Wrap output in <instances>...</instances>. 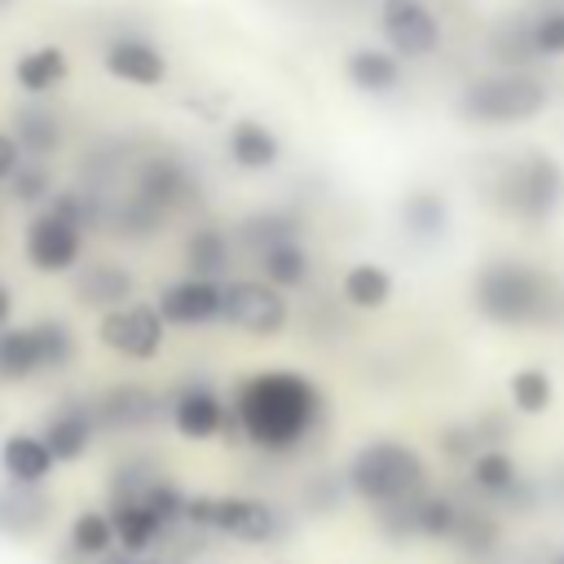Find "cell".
<instances>
[{
	"label": "cell",
	"instance_id": "obj_8",
	"mask_svg": "<svg viewBox=\"0 0 564 564\" xmlns=\"http://www.w3.org/2000/svg\"><path fill=\"white\" fill-rule=\"evenodd\" d=\"M22 251H26V260H31L35 273H70L79 264V251H84V225H75L62 212L44 207L26 225Z\"/></svg>",
	"mask_w": 564,
	"mask_h": 564
},
{
	"label": "cell",
	"instance_id": "obj_39",
	"mask_svg": "<svg viewBox=\"0 0 564 564\" xmlns=\"http://www.w3.org/2000/svg\"><path fill=\"white\" fill-rule=\"evenodd\" d=\"M26 154H22V145H18V137H9V132H0V181H9L13 172H18V163H22Z\"/></svg>",
	"mask_w": 564,
	"mask_h": 564
},
{
	"label": "cell",
	"instance_id": "obj_43",
	"mask_svg": "<svg viewBox=\"0 0 564 564\" xmlns=\"http://www.w3.org/2000/svg\"><path fill=\"white\" fill-rule=\"evenodd\" d=\"M555 564H564V555H560V560H555Z\"/></svg>",
	"mask_w": 564,
	"mask_h": 564
},
{
	"label": "cell",
	"instance_id": "obj_16",
	"mask_svg": "<svg viewBox=\"0 0 564 564\" xmlns=\"http://www.w3.org/2000/svg\"><path fill=\"white\" fill-rule=\"evenodd\" d=\"M110 524H115V538H119V551L128 555H141L154 546V538L167 529L141 498L132 494H115V507H110Z\"/></svg>",
	"mask_w": 564,
	"mask_h": 564
},
{
	"label": "cell",
	"instance_id": "obj_20",
	"mask_svg": "<svg viewBox=\"0 0 564 564\" xmlns=\"http://www.w3.org/2000/svg\"><path fill=\"white\" fill-rule=\"evenodd\" d=\"M344 75L352 88H361L370 97H388L401 84V57L383 53V48H352L344 62Z\"/></svg>",
	"mask_w": 564,
	"mask_h": 564
},
{
	"label": "cell",
	"instance_id": "obj_29",
	"mask_svg": "<svg viewBox=\"0 0 564 564\" xmlns=\"http://www.w3.org/2000/svg\"><path fill=\"white\" fill-rule=\"evenodd\" d=\"M18 145H22V154L26 159H44V154H53L57 145H62V123H57V115H48V110H40V106H26V110H18Z\"/></svg>",
	"mask_w": 564,
	"mask_h": 564
},
{
	"label": "cell",
	"instance_id": "obj_18",
	"mask_svg": "<svg viewBox=\"0 0 564 564\" xmlns=\"http://www.w3.org/2000/svg\"><path fill=\"white\" fill-rule=\"evenodd\" d=\"M53 449L44 445V436L35 432H13L4 445H0V467L9 480L18 485H44V476L53 471Z\"/></svg>",
	"mask_w": 564,
	"mask_h": 564
},
{
	"label": "cell",
	"instance_id": "obj_1",
	"mask_svg": "<svg viewBox=\"0 0 564 564\" xmlns=\"http://www.w3.org/2000/svg\"><path fill=\"white\" fill-rule=\"evenodd\" d=\"M234 419L256 449L286 454L322 419V392L295 370H260L242 379L234 397Z\"/></svg>",
	"mask_w": 564,
	"mask_h": 564
},
{
	"label": "cell",
	"instance_id": "obj_7",
	"mask_svg": "<svg viewBox=\"0 0 564 564\" xmlns=\"http://www.w3.org/2000/svg\"><path fill=\"white\" fill-rule=\"evenodd\" d=\"M163 313H159V304H119V308H110V313H101V322H97V339L110 348V352H119V357H128V361H150V357H159V348H163Z\"/></svg>",
	"mask_w": 564,
	"mask_h": 564
},
{
	"label": "cell",
	"instance_id": "obj_41",
	"mask_svg": "<svg viewBox=\"0 0 564 564\" xmlns=\"http://www.w3.org/2000/svg\"><path fill=\"white\" fill-rule=\"evenodd\" d=\"M9 308H13V300H9V286L0 282V326L9 322Z\"/></svg>",
	"mask_w": 564,
	"mask_h": 564
},
{
	"label": "cell",
	"instance_id": "obj_34",
	"mask_svg": "<svg viewBox=\"0 0 564 564\" xmlns=\"http://www.w3.org/2000/svg\"><path fill=\"white\" fill-rule=\"evenodd\" d=\"M9 189H13V198L18 203H44V198H53V176H48V167L40 163V159H22L18 163V172L9 176Z\"/></svg>",
	"mask_w": 564,
	"mask_h": 564
},
{
	"label": "cell",
	"instance_id": "obj_36",
	"mask_svg": "<svg viewBox=\"0 0 564 564\" xmlns=\"http://www.w3.org/2000/svg\"><path fill=\"white\" fill-rule=\"evenodd\" d=\"M494 57L507 62V66H520V62L538 57V48H533V22H511V26H502V31L494 35Z\"/></svg>",
	"mask_w": 564,
	"mask_h": 564
},
{
	"label": "cell",
	"instance_id": "obj_32",
	"mask_svg": "<svg viewBox=\"0 0 564 564\" xmlns=\"http://www.w3.org/2000/svg\"><path fill=\"white\" fill-rule=\"evenodd\" d=\"M507 392H511V405H516L520 414H546V410H551V397H555L551 375H546L542 366L516 370L511 383H507Z\"/></svg>",
	"mask_w": 564,
	"mask_h": 564
},
{
	"label": "cell",
	"instance_id": "obj_26",
	"mask_svg": "<svg viewBox=\"0 0 564 564\" xmlns=\"http://www.w3.org/2000/svg\"><path fill=\"white\" fill-rule=\"evenodd\" d=\"M401 225H405V234L419 238V242L441 238L445 225H449V207H445L441 194H432V189H414V194H405V203H401Z\"/></svg>",
	"mask_w": 564,
	"mask_h": 564
},
{
	"label": "cell",
	"instance_id": "obj_14",
	"mask_svg": "<svg viewBox=\"0 0 564 564\" xmlns=\"http://www.w3.org/2000/svg\"><path fill=\"white\" fill-rule=\"evenodd\" d=\"M189 189V176H185V167L176 163V159H163V154H154V159H145L141 167H137V189H132V198L137 203H145L150 212H167L181 194Z\"/></svg>",
	"mask_w": 564,
	"mask_h": 564
},
{
	"label": "cell",
	"instance_id": "obj_42",
	"mask_svg": "<svg viewBox=\"0 0 564 564\" xmlns=\"http://www.w3.org/2000/svg\"><path fill=\"white\" fill-rule=\"evenodd\" d=\"M4 4H13V0H0V9H4Z\"/></svg>",
	"mask_w": 564,
	"mask_h": 564
},
{
	"label": "cell",
	"instance_id": "obj_17",
	"mask_svg": "<svg viewBox=\"0 0 564 564\" xmlns=\"http://www.w3.org/2000/svg\"><path fill=\"white\" fill-rule=\"evenodd\" d=\"M44 445L53 449V458L57 463H75V458H84L88 454V445H93V414L84 410V405H62L57 414H48L44 419Z\"/></svg>",
	"mask_w": 564,
	"mask_h": 564
},
{
	"label": "cell",
	"instance_id": "obj_5",
	"mask_svg": "<svg viewBox=\"0 0 564 564\" xmlns=\"http://www.w3.org/2000/svg\"><path fill=\"white\" fill-rule=\"evenodd\" d=\"M494 198L516 220H529V225L551 220L555 207L564 203V167L542 150L520 154L494 176Z\"/></svg>",
	"mask_w": 564,
	"mask_h": 564
},
{
	"label": "cell",
	"instance_id": "obj_12",
	"mask_svg": "<svg viewBox=\"0 0 564 564\" xmlns=\"http://www.w3.org/2000/svg\"><path fill=\"white\" fill-rule=\"evenodd\" d=\"M159 313L172 326H203L220 317V282L216 278H181L159 295Z\"/></svg>",
	"mask_w": 564,
	"mask_h": 564
},
{
	"label": "cell",
	"instance_id": "obj_37",
	"mask_svg": "<svg viewBox=\"0 0 564 564\" xmlns=\"http://www.w3.org/2000/svg\"><path fill=\"white\" fill-rule=\"evenodd\" d=\"M533 48L538 57H564V9H546L533 18Z\"/></svg>",
	"mask_w": 564,
	"mask_h": 564
},
{
	"label": "cell",
	"instance_id": "obj_19",
	"mask_svg": "<svg viewBox=\"0 0 564 564\" xmlns=\"http://www.w3.org/2000/svg\"><path fill=\"white\" fill-rule=\"evenodd\" d=\"M48 520V498L40 485H18L9 480L0 489V533L9 538H31Z\"/></svg>",
	"mask_w": 564,
	"mask_h": 564
},
{
	"label": "cell",
	"instance_id": "obj_24",
	"mask_svg": "<svg viewBox=\"0 0 564 564\" xmlns=\"http://www.w3.org/2000/svg\"><path fill=\"white\" fill-rule=\"evenodd\" d=\"M339 291H344V300H348L352 308L375 313V308H383V304L392 300V278H388V269H383V264L361 260V264H352V269L344 273Z\"/></svg>",
	"mask_w": 564,
	"mask_h": 564
},
{
	"label": "cell",
	"instance_id": "obj_10",
	"mask_svg": "<svg viewBox=\"0 0 564 564\" xmlns=\"http://www.w3.org/2000/svg\"><path fill=\"white\" fill-rule=\"evenodd\" d=\"M212 529H220L238 542H269V538H278L282 520L269 502L229 494V498H212Z\"/></svg>",
	"mask_w": 564,
	"mask_h": 564
},
{
	"label": "cell",
	"instance_id": "obj_21",
	"mask_svg": "<svg viewBox=\"0 0 564 564\" xmlns=\"http://www.w3.org/2000/svg\"><path fill=\"white\" fill-rule=\"evenodd\" d=\"M229 159L242 167V172H264V167H273L278 163V154H282V145H278V137L260 123V119H238L234 128H229Z\"/></svg>",
	"mask_w": 564,
	"mask_h": 564
},
{
	"label": "cell",
	"instance_id": "obj_28",
	"mask_svg": "<svg viewBox=\"0 0 564 564\" xmlns=\"http://www.w3.org/2000/svg\"><path fill=\"white\" fill-rule=\"evenodd\" d=\"M101 419L110 427H145V423L159 419V397L145 392V388H115L101 401Z\"/></svg>",
	"mask_w": 564,
	"mask_h": 564
},
{
	"label": "cell",
	"instance_id": "obj_31",
	"mask_svg": "<svg viewBox=\"0 0 564 564\" xmlns=\"http://www.w3.org/2000/svg\"><path fill=\"white\" fill-rule=\"evenodd\" d=\"M471 480H476V489L502 498V494L516 489L520 467H516V458H511L507 449H476V454H471Z\"/></svg>",
	"mask_w": 564,
	"mask_h": 564
},
{
	"label": "cell",
	"instance_id": "obj_23",
	"mask_svg": "<svg viewBox=\"0 0 564 564\" xmlns=\"http://www.w3.org/2000/svg\"><path fill=\"white\" fill-rule=\"evenodd\" d=\"M13 79H18L22 93L40 97V93H48V88H57V84L66 79V53H62L57 44L26 48V53L18 57V66H13Z\"/></svg>",
	"mask_w": 564,
	"mask_h": 564
},
{
	"label": "cell",
	"instance_id": "obj_33",
	"mask_svg": "<svg viewBox=\"0 0 564 564\" xmlns=\"http://www.w3.org/2000/svg\"><path fill=\"white\" fill-rule=\"evenodd\" d=\"M35 344H40L44 370H62V366H70V357H75V335H70V326L57 322V317L35 322Z\"/></svg>",
	"mask_w": 564,
	"mask_h": 564
},
{
	"label": "cell",
	"instance_id": "obj_27",
	"mask_svg": "<svg viewBox=\"0 0 564 564\" xmlns=\"http://www.w3.org/2000/svg\"><path fill=\"white\" fill-rule=\"evenodd\" d=\"M185 269L194 278H220L229 269V238L216 225H198L185 238Z\"/></svg>",
	"mask_w": 564,
	"mask_h": 564
},
{
	"label": "cell",
	"instance_id": "obj_35",
	"mask_svg": "<svg viewBox=\"0 0 564 564\" xmlns=\"http://www.w3.org/2000/svg\"><path fill=\"white\" fill-rule=\"evenodd\" d=\"M295 216H282V212H264V216H251V220H242V242H251L256 251H264V247H273V242H282V238H295Z\"/></svg>",
	"mask_w": 564,
	"mask_h": 564
},
{
	"label": "cell",
	"instance_id": "obj_25",
	"mask_svg": "<svg viewBox=\"0 0 564 564\" xmlns=\"http://www.w3.org/2000/svg\"><path fill=\"white\" fill-rule=\"evenodd\" d=\"M260 264H264V278L273 286H282V291L286 286H304L308 273H313V260H308V251H304L300 238H282V242L264 247L260 251Z\"/></svg>",
	"mask_w": 564,
	"mask_h": 564
},
{
	"label": "cell",
	"instance_id": "obj_9",
	"mask_svg": "<svg viewBox=\"0 0 564 564\" xmlns=\"http://www.w3.org/2000/svg\"><path fill=\"white\" fill-rule=\"evenodd\" d=\"M379 31L388 48L405 62L432 57L441 48V22L423 0H383L379 4Z\"/></svg>",
	"mask_w": 564,
	"mask_h": 564
},
{
	"label": "cell",
	"instance_id": "obj_6",
	"mask_svg": "<svg viewBox=\"0 0 564 564\" xmlns=\"http://www.w3.org/2000/svg\"><path fill=\"white\" fill-rule=\"evenodd\" d=\"M220 322L242 335L269 339L286 326V295L269 278H234L220 286Z\"/></svg>",
	"mask_w": 564,
	"mask_h": 564
},
{
	"label": "cell",
	"instance_id": "obj_15",
	"mask_svg": "<svg viewBox=\"0 0 564 564\" xmlns=\"http://www.w3.org/2000/svg\"><path fill=\"white\" fill-rule=\"evenodd\" d=\"M75 295H79V304L110 313V308L132 300V273L123 264H115V260H97L75 278Z\"/></svg>",
	"mask_w": 564,
	"mask_h": 564
},
{
	"label": "cell",
	"instance_id": "obj_22",
	"mask_svg": "<svg viewBox=\"0 0 564 564\" xmlns=\"http://www.w3.org/2000/svg\"><path fill=\"white\" fill-rule=\"evenodd\" d=\"M44 370L35 326H0V379L4 383H26Z\"/></svg>",
	"mask_w": 564,
	"mask_h": 564
},
{
	"label": "cell",
	"instance_id": "obj_11",
	"mask_svg": "<svg viewBox=\"0 0 564 564\" xmlns=\"http://www.w3.org/2000/svg\"><path fill=\"white\" fill-rule=\"evenodd\" d=\"M101 62H106V70H110L115 79H123V84L159 88V84L167 79V57H163L150 40H141V35H115V40L106 44Z\"/></svg>",
	"mask_w": 564,
	"mask_h": 564
},
{
	"label": "cell",
	"instance_id": "obj_3",
	"mask_svg": "<svg viewBox=\"0 0 564 564\" xmlns=\"http://www.w3.org/2000/svg\"><path fill=\"white\" fill-rule=\"evenodd\" d=\"M348 485L370 507H401L414 502L427 485L423 458L401 441H370L348 463Z\"/></svg>",
	"mask_w": 564,
	"mask_h": 564
},
{
	"label": "cell",
	"instance_id": "obj_38",
	"mask_svg": "<svg viewBox=\"0 0 564 564\" xmlns=\"http://www.w3.org/2000/svg\"><path fill=\"white\" fill-rule=\"evenodd\" d=\"M449 542H463L467 551H489L494 546V524L485 516H476V511H463V520H458Z\"/></svg>",
	"mask_w": 564,
	"mask_h": 564
},
{
	"label": "cell",
	"instance_id": "obj_4",
	"mask_svg": "<svg viewBox=\"0 0 564 564\" xmlns=\"http://www.w3.org/2000/svg\"><path fill=\"white\" fill-rule=\"evenodd\" d=\"M551 93L542 79L524 75V70H498V75H480L458 93V115L476 128H502V123H524L538 119L546 110Z\"/></svg>",
	"mask_w": 564,
	"mask_h": 564
},
{
	"label": "cell",
	"instance_id": "obj_13",
	"mask_svg": "<svg viewBox=\"0 0 564 564\" xmlns=\"http://www.w3.org/2000/svg\"><path fill=\"white\" fill-rule=\"evenodd\" d=\"M172 427H176L185 441H212L220 427H229L225 401H220L207 383H185V388L172 397Z\"/></svg>",
	"mask_w": 564,
	"mask_h": 564
},
{
	"label": "cell",
	"instance_id": "obj_2",
	"mask_svg": "<svg viewBox=\"0 0 564 564\" xmlns=\"http://www.w3.org/2000/svg\"><path fill=\"white\" fill-rule=\"evenodd\" d=\"M471 304L480 317L498 326H538V322H555L564 295L529 260H489L471 278Z\"/></svg>",
	"mask_w": 564,
	"mask_h": 564
},
{
	"label": "cell",
	"instance_id": "obj_30",
	"mask_svg": "<svg viewBox=\"0 0 564 564\" xmlns=\"http://www.w3.org/2000/svg\"><path fill=\"white\" fill-rule=\"evenodd\" d=\"M119 546L115 538V524H110V511H79L70 520V551L84 555V560H101Z\"/></svg>",
	"mask_w": 564,
	"mask_h": 564
},
{
	"label": "cell",
	"instance_id": "obj_40",
	"mask_svg": "<svg viewBox=\"0 0 564 564\" xmlns=\"http://www.w3.org/2000/svg\"><path fill=\"white\" fill-rule=\"evenodd\" d=\"M97 564H163V560H150V555H128V551H110V555H101Z\"/></svg>",
	"mask_w": 564,
	"mask_h": 564
}]
</instances>
